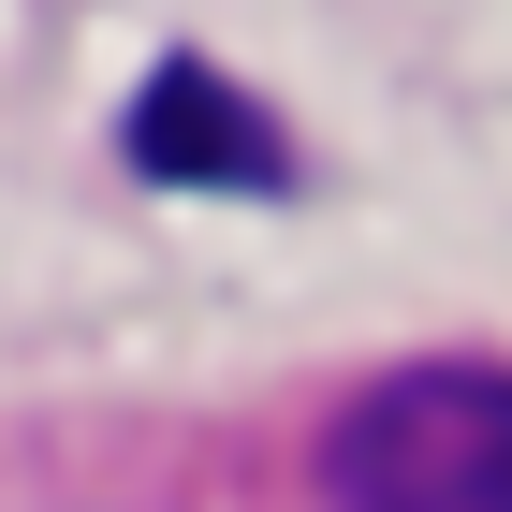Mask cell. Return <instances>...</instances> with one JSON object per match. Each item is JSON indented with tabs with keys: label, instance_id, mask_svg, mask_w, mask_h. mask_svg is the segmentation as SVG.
<instances>
[{
	"label": "cell",
	"instance_id": "1",
	"mask_svg": "<svg viewBox=\"0 0 512 512\" xmlns=\"http://www.w3.org/2000/svg\"><path fill=\"white\" fill-rule=\"evenodd\" d=\"M322 512H512V366H395L322 425Z\"/></svg>",
	"mask_w": 512,
	"mask_h": 512
},
{
	"label": "cell",
	"instance_id": "2",
	"mask_svg": "<svg viewBox=\"0 0 512 512\" xmlns=\"http://www.w3.org/2000/svg\"><path fill=\"white\" fill-rule=\"evenodd\" d=\"M132 161H147V176H205V191H264L278 132H264V103H235L205 59H176V74L132 103Z\"/></svg>",
	"mask_w": 512,
	"mask_h": 512
}]
</instances>
